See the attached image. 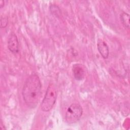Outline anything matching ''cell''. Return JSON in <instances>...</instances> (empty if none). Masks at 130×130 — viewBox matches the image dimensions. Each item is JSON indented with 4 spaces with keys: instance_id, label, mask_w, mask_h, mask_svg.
I'll return each instance as SVG.
<instances>
[{
    "instance_id": "obj_3",
    "label": "cell",
    "mask_w": 130,
    "mask_h": 130,
    "mask_svg": "<svg viewBox=\"0 0 130 130\" xmlns=\"http://www.w3.org/2000/svg\"><path fill=\"white\" fill-rule=\"evenodd\" d=\"M82 114V106L79 104L73 103L68 107L66 111L65 120L69 124L76 123L80 120Z\"/></svg>"
},
{
    "instance_id": "obj_10",
    "label": "cell",
    "mask_w": 130,
    "mask_h": 130,
    "mask_svg": "<svg viewBox=\"0 0 130 130\" xmlns=\"http://www.w3.org/2000/svg\"><path fill=\"white\" fill-rule=\"evenodd\" d=\"M0 129H6V128L5 127V126L4 125V124H3L2 121H1V124H0Z\"/></svg>"
},
{
    "instance_id": "obj_4",
    "label": "cell",
    "mask_w": 130,
    "mask_h": 130,
    "mask_svg": "<svg viewBox=\"0 0 130 130\" xmlns=\"http://www.w3.org/2000/svg\"><path fill=\"white\" fill-rule=\"evenodd\" d=\"M8 48L13 54H17L19 51V42L16 35L14 32H11L8 37Z\"/></svg>"
},
{
    "instance_id": "obj_5",
    "label": "cell",
    "mask_w": 130,
    "mask_h": 130,
    "mask_svg": "<svg viewBox=\"0 0 130 130\" xmlns=\"http://www.w3.org/2000/svg\"><path fill=\"white\" fill-rule=\"evenodd\" d=\"M72 72L74 78L77 81L82 80L85 76V70L83 64L75 63L72 66Z\"/></svg>"
},
{
    "instance_id": "obj_2",
    "label": "cell",
    "mask_w": 130,
    "mask_h": 130,
    "mask_svg": "<svg viewBox=\"0 0 130 130\" xmlns=\"http://www.w3.org/2000/svg\"><path fill=\"white\" fill-rule=\"evenodd\" d=\"M57 95L55 86L53 83H50L47 88L44 98L41 104V108L43 111L48 112L52 109L56 102Z\"/></svg>"
},
{
    "instance_id": "obj_6",
    "label": "cell",
    "mask_w": 130,
    "mask_h": 130,
    "mask_svg": "<svg viewBox=\"0 0 130 130\" xmlns=\"http://www.w3.org/2000/svg\"><path fill=\"white\" fill-rule=\"evenodd\" d=\"M99 52L104 59H107L109 55V49L107 43L102 40H99L97 43Z\"/></svg>"
},
{
    "instance_id": "obj_8",
    "label": "cell",
    "mask_w": 130,
    "mask_h": 130,
    "mask_svg": "<svg viewBox=\"0 0 130 130\" xmlns=\"http://www.w3.org/2000/svg\"><path fill=\"white\" fill-rule=\"evenodd\" d=\"M49 10L51 14L54 15L55 16H56V17H60L61 14L60 9L56 5H54V4L51 5L49 7Z\"/></svg>"
},
{
    "instance_id": "obj_9",
    "label": "cell",
    "mask_w": 130,
    "mask_h": 130,
    "mask_svg": "<svg viewBox=\"0 0 130 130\" xmlns=\"http://www.w3.org/2000/svg\"><path fill=\"white\" fill-rule=\"evenodd\" d=\"M0 21L1 28H5L8 25V18L7 16H1Z\"/></svg>"
},
{
    "instance_id": "obj_11",
    "label": "cell",
    "mask_w": 130,
    "mask_h": 130,
    "mask_svg": "<svg viewBox=\"0 0 130 130\" xmlns=\"http://www.w3.org/2000/svg\"><path fill=\"white\" fill-rule=\"evenodd\" d=\"M4 1H0V7H1V8H2L4 6Z\"/></svg>"
},
{
    "instance_id": "obj_1",
    "label": "cell",
    "mask_w": 130,
    "mask_h": 130,
    "mask_svg": "<svg viewBox=\"0 0 130 130\" xmlns=\"http://www.w3.org/2000/svg\"><path fill=\"white\" fill-rule=\"evenodd\" d=\"M42 95V84L39 76L35 74L30 75L25 81L22 95L25 104L34 109L38 105Z\"/></svg>"
},
{
    "instance_id": "obj_7",
    "label": "cell",
    "mask_w": 130,
    "mask_h": 130,
    "mask_svg": "<svg viewBox=\"0 0 130 130\" xmlns=\"http://www.w3.org/2000/svg\"><path fill=\"white\" fill-rule=\"evenodd\" d=\"M120 20L125 28H129V15L125 12H122L120 15Z\"/></svg>"
}]
</instances>
